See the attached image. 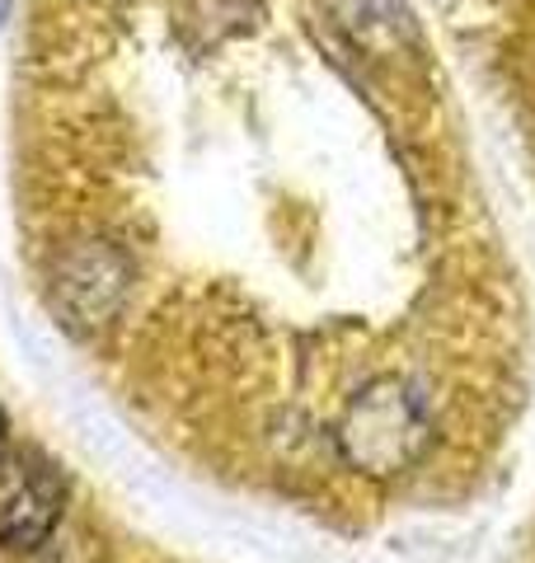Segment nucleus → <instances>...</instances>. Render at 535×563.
<instances>
[{
	"label": "nucleus",
	"instance_id": "39448f33",
	"mask_svg": "<svg viewBox=\"0 0 535 563\" xmlns=\"http://www.w3.org/2000/svg\"><path fill=\"white\" fill-rule=\"evenodd\" d=\"M0 455H6V413H0Z\"/></svg>",
	"mask_w": 535,
	"mask_h": 563
},
{
	"label": "nucleus",
	"instance_id": "423d86ee",
	"mask_svg": "<svg viewBox=\"0 0 535 563\" xmlns=\"http://www.w3.org/2000/svg\"><path fill=\"white\" fill-rule=\"evenodd\" d=\"M10 20V0H0V24H6Z\"/></svg>",
	"mask_w": 535,
	"mask_h": 563
},
{
	"label": "nucleus",
	"instance_id": "20e7f679",
	"mask_svg": "<svg viewBox=\"0 0 535 563\" xmlns=\"http://www.w3.org/2000/svg\"><path fill=\"white\" fill-rule=\"evenodd\" d=\"M329 10L338 14L352 38H376V33H395L404 20L400 0H329Z\"/></svg>",
	"mask_w": 535,
	"mask_h": 563
},
{
	"label": "nucleus",
	"instance_id": "7ed1b4c3",
	"mask_svg": "<svg viewBox=\"0 0 535 563\" xmlns=\"http://www.w3.org/2000/svg\"><path fill=\"white\" fill-rule=\"evenodd\" d=\"M122 287H128V263H122L118 250L109 244H80V250H70L62 273H57V296L62 306L76 314L80 324H99L109 320Z\"/></svg>",
	"mask_w": 535,
	"mask_h": 563
},
{
	"label": "nucleus",
	"instance_id": "f257e3e1",
	"mask_svg": "<svg viewBox=\"0 0 535 563\" xmlns=\"http://www.w3.org/2000/svg\"><path fill=\"white\" fill-rule=\"evenodd\" d=\"M334 437H338L343 461L357 474L390 479V474H404L408 465L423 461L427 442H433V428H427L423 399L400 376H381L362 395H352Z\"/></svg>",
	"mask_w": 535,
	"mask_h": 563
},
{
	"label": "nucleus",
	"instance_id": "f03ea898",
	"mask_svg": "<svg viewBox=\"0 0 535 563\" xmlns=\"http://www.w3.org/2000/svg\"><path fill=\"white\" fill-rule=\"evenodd\" d=\"M66 488L39 455H0V544L39 550L57 531Z\"/></svg>",
	"mask_w": 535,
	"mask_h": 563
}]
</instances>
